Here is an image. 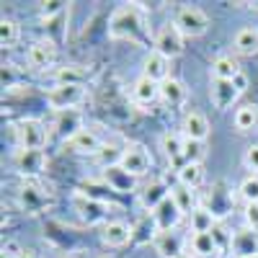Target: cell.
I'll use <instances>...</instances> for the list:
<instances>
[{
  "label": "cell",
  "mask_w": 258,
  "mask_h": 258,
  "mask_svg": "<svg viewBox=\"0 0 258 258\" xmlns=\"http://www.w3.org/2000/svg\"><path fill=\"white\" fill-rule=\"evenodd\" d=\"M13 83H16V70H13V64H3V88H11Z\"/></svg>",
  "instance_id": "8d00e7d4"
},
{
  "label": "cell",
  "mask_w": 258,
  "mask_h": 258,
  "mask_svg": "<svg viewBox=\"0 0 258 258\" xmlns=\"http://www.w3.org/2000/svg\"><path fill=\"white\" fill-rule=\"evenodd\" d=\"M188 227L191 232H212L214 227H217V220H214V212L207 209L204 204H199L197 209H194L188 214Z\"/></svg>",
  "instance_id": "4316f807"
},
{
  "label": "cell",
  "mask_w": 258,
  "mask_h": 258,
  "mask_svg": "<svg viewBox=\"0 0 258 258\" xmlns=\"http://www.w3.org/2000/svg\"><path fill=\"white\" fill-rule=\"evenodd\" d=\"M232 83H235V88H238V91H240V96H243V93L248 91V75H245V73H240V75H238V78H235Z\"/></svg>",
  "instance_id": "74e56055"
},
{
  "label": "cell",
  "mask_w": 258,
  "mask_h": 258,
  "mask_svg": "<svg viewBox=\"0 0 258 258\" xmlns=\"http://www.w3.org/2000/svg\"><path fill=\"white\" fill-rule=\"evenodd\" d=\"M153 225H155V230L158 232H168V230H176V225L181 222V217H183V212L178 209V204L173 202V197H168V199H163L153 212Z\"/></svg>",
  "instance_id": "ba28073f"
},
{
  "label": "cell",
  "mask_w": 258,
  "mask_h": 258,
  "mask_svg": "<svg viewBox=\"0 0 258 258\" xmlns=\"http://www.w3.org/2000/svg\"><path fill=\"white\" fill-rule=\"evenodd\" d=\"M54 126H57V132L64 137V142H68L73 135H78L80 129H83V126H80V114H78V111H62Z\"/></svg>",
  "instance_id": "f546056e"
},
{
  "label": "cell",
  "mask_w": 258,
  "mask_h": 258,
  "mask_svg": "<svg viewBox=\"0 0 258 258\" xmlns=\"http://www.w3.org/2000/svg\"><path fill=\"white\" fill-rule=\"evenodd\" d=\"M240 73H243V70H240L238 59L230 57V54H220L217 59L212 62V78H214V80H235Z\"/></svg>",
  "instance_id": "cb8c5ba5"
},
{
  "label": "cell",
  "mask_w": 258,
  "mask_h": 258,
  "mask_svg": "<svg viewBox=\"0 0 258 258\" xmlns=\"http://www.w3.org/2000/svg\"><path fill=\"white\" fill-rule=\"evenodd\" d=\"M204 160V142H194L183 137V163H202Z\"/></svg>",
  "instance_id": "d6a6232c"
},
{
  "label": "cell",
  "mask_w": 258,
  "mask_h": 258,
  "mask_svg": "<svg viewBox=\"0 0 258 258\" xmlns=\"http://www.w3.org/2000/svg\"><path fill=\"white\" fill-rule=\"evenodd\" d=\"M62 258H75V255H62Z\"/></svg>",
  "instance_id": "b9f144b4"
},
{
  "label": "cell",
  "mask_w": 258,
  "mask_h": 258,
  "mask_svg": "<svg viewBox=\"0 0 258 258\" xmlns=\"http://www.w3.org/2000/svg\"><path fill=\"white\" fill-rule=\"evenodd\" d=\"M183 39L186 36L176 26V21H165V24L158 29V34H155V47L153 49L165 54L168 59H173V57H178L183 52Z\"/></svg>",
  "instance_id": "5b68a950"
},
{
  "label": "cell",
  "mask_w": 258,
  "mask_h": 258,
  "mask_svg": "<svg viewBox=\"0 0 258 258\" xmlns=\"http://www.w3.org/2000/svg\"><path fill=\"white\" fill-rule=\"evenodd\" d=\"M181 258H197V255H188V253H186V255H181Z\"/></svg>",
  "instance_id": "60d3db41"
},
{
  "label": "cell",
  "mask_w": 258,
  "mask_h": 258,
  "mask_svg": "<svg viewBox=\"0 0 258 258\" xmlns=\"http://www.w3.org/2000/svg\"><path fill=\"white\" fill-rule=\"evenodd\" d=\"M132 98L140 103V106H153L155 101H160V83L150 80V78H137L135 85H132Z\"/></svg>",
  "instance_id": "d6986e66"
},
{
  "label": "cell",
  "mask_w": 258,
  "mask_h": 258,
  "mask_svg": "<svg viewBox=\"0 0 258 258\" xmlns=\"http://www.w3.org/2000/svg\"><path fill=\"white\" fill-rule=\"evenodd\" d=\"M73 204H75V212L80 214V217L88 222V225H93V222H98V220H103V204H98L96 199H91V197H83V194H75V199H73Z\"/></svg>",
  "instance_id": "7402d4cb"
},
{
  "label": "cell",
  "mask_w": 258,
  "mask_h": 258,
  "mask_svg": "<svg viewBox=\"0 0 258 258\" xmlns=\"http://www.w3.org/2000/svg\"><path fill=\"white\" fill-rule=\"evenodd\" d=\"M232 47L238 54H245V57H253L258 54V29L255 26H243L232 39Z\"/></svg>",
  "instance_id": "603a6c76"
},
{
  "label": "cell",
  "mask_w": 258,
  "mask_h": 258,
  "mask_svg": "<svg viewBox=\"0 0 258 258\" xmlns=\"http://www.w3.org/2000/svg\"><path fill=\"white\" fill-rule=\"evenodd\" d=\"M153 248L160 258H181L183 253V238L176 230H168V232H155L153 238Z\"/></svg>",
  "instance_id": "9a60e30c"
},
{
  "label": "cell",
  "mask_w": 258,
  "mask_h": 258,
  "mask_svg": "<svg viewBox=\"0 0 258 258\" xmlns=\"http://www.w3.org/2000/svg\"><path fill=\"white\" fill-rule=\"evenodd\" d=\"M230 253L235 258H258V232L250 227H240L230 238Z\"/></svg>",
  "instance_id": "9c48e42d"
},
{
  "label": "cell",
  "mask_w": 258,
  "mask_h": 258,
  "mask_svg": "<svg viewBox=\"0 0 258 258\" xmlns=\"http://www.w3.org/2000/svg\"><path fill=\"white\" fill-rule=\"evenodd\" d=\"M181 129H183V137L186 140H194V142H204L209 137V119L197 111V109H188L183 114V121H181Z\"/></svg>",
  "instance_id": "5bb4252c"
},
{
  "label": "cell",
  "mask_w": 258,
  "mask_h": 258,
  "mask_svg": "<svg viewBox=\"0 0 258 258\" xmlns=\"http://www.w3.org/2000/svg\"><path fill=\"white\" fill-rule=\"evenodd\" d=\"M137 197H140V204H142L145 209L153 212V209H155L163 199H168V197H170V188H168L160 178H155V181H150V183L140 186Z\"/></svg>",
  "instance_id": "ac0fdd59"
},
{
  "label": "cell",
  "mask_w": 258,
  "mask_h": 258,
  "mask_svg": "<svg viewBox=\"0 0 258 258\" xmlns=\"http://www.w3.org/2000/svg\"><path fill=\"white\" fill-rule=\"evenodd\" d=\"M57 59V47L52 39H39L29 47L26 52V62L31 70H49Z\"/></svg>",
  "instance_id": "52a82bcc"
},
{
  "label": "cell",
  "mask_w": 258,
  "mask_h": 258,
  "mask_svg": "<svg viewBox=\"0 0 258 258\" xmlns=\"http://www.w3.org/2000/svg\"><path fill=\"white\" fill-rule=\"evenodd\" d=\"M170 197H173V202L178 204V209H181L183 214H191L194 209L199 207L194 188H186V186H181V183H176L173 188H170Z\"/></svg>",
  "instance_id": "f1b7e54d"
},
{
  "label": "cell",
  "mask_w": 258,
  "mask_h": 258,
  "mask_svg": "<svg viewBox=\"0 0 258 258\" xmlns=\"http://www.w3.org/2000/svg\"><path fill=\"white\" fill-rule=\"evenodd\" d=\"M178 183L197 191L204 183V165L202 163H183V165H178Z\"/></svg>",
  "instance_id": "83f0119b"
},
{
  "label": "cell",
  "mask_w": 258,
  "mask_h": 258,
  "mask_svg": "<svg viewBox=\"0 0 258 258\" xmlns=\"http://www.w3.org/2000/svg\"><path fill=\"white\" fill-rule=\"evenodd\" d=\"M142 75L155 83H165L170 78V59L155 49H150L145 57V64H142Z\"/></svg>",
  "instance_id": "e0dca14e"
},
{
  "label": "cell",
  "mask_w": 258,
  "mask_h": 258,
  "mask_svg": "<svg viewBox=\"0 0 258 258\" xmlns=\"http://www.w3.org/2000/svg\"><path fill=\"white\" fill-rule=\"evenodd\" d=\"M13 165L24 176H39L41 170H44V165H47V155H44V150H24V147H18L16 155H13Z\"/></svg>",
  "instance_id": "30bf717a"
},
{
  "label": "cell",
  "mask_w": 258,
  "mask_h": 258,
  "mask_svg": "<svg viewBox=\"0 0 258 258\" xmlns=\"http://www.w3.org/2000/svg\"><path fill=\"white\" fill-rule=\"evenodd\" d=\"M109 34L111 39H129V41H140L145 34V18L142 11L137 6H121L111 24H109Z\"/></svg>",
  "instance_id": "6da1fadb"
},
{
  "label": "cell",
  "mask_w": 258,
  "mask_h": 258,
  "mask_svg": "<svg viewBox=\"0 0 258 258\" xmlns=\"http://www.w3.org/2000/svg\"><path fill=\"white\" fill-rule=\"evenodd\" d=\"M173 21L186 39H197V36L207 34V29H209V16L197 6H181Z\"/></svg>",
  "instance_id": "277c9868"
},
{
  "label": "cell",
  "mask_w": 258,
  "mask_h": 258,
  "mask_svg": "<svg viewBox=\"0 0 258 258\" xmlns=\"http://www.w3.org/2000/svg\"><path fill=\"white\" fill-rule=\"evenodd\" d=\"M132 238H135V230L124 220H109L101 227V240L109 248H124L126 243H132Z\"/></svg>",
  "instance_id": "7c38bea8"
},
{
  "label": "cell",
  "mask_w": 258,
  "mask_h": 258,
  "mask_svg": "<svg viewBox=\"0 0 258 258\" xmlns=\"http://www.w3.org/2000/svg\"><path fill=\"white\" fill-rule=\"evenodd\" d=\"M188 245L197 258H217L222 253V243L217 238V227L212 232H191Z\"/></svg>",
  "instance_id": "8fae6325"
},
{
  "label": "cell",
  "mask_w": 258,
  "mask_h": 258,
  "mask_svg": "<svg viewBox=\"0 0 258 258\" xmlns=\"http://www.w3.org/2000/svg\"><path fill=\"white\" fill-rule=\"evenodd\" d=\"M235 121V129L240 135H250V132H258V106L255 103H243L238 111L232 116Z\"/></svg>",
  "instance_id": "44dd1931"
},
{
  "label": "cell",
  "mask_w": 258,
  "mask_h": 258,
  "mask_svg": "<svg viewBox=\"0 0 258 258\" xmlns=\"http://www.w3.org/2000/svg\"><path fill=\"white\" fill-rule=\"evenodd\" d=\"M150 165H153V158H150V153L142 147V145H126L124 153H121V160H119V168L124 170L126 176L132 178H142Z\"/></svg>",
  "instance_id": "8992f818"
},
{
  "label": "cell",
  "mask_w": 258,
  "mask_h": 258,
  "mask_svg": "<svg viewBox=\"0 0 258 258\" xmlns=\"http://www.w3.org/2000/svg\"><path fill=\"white\" fill-rule=\"evenodd\" d=\"M238 194L245 204H255L258 202V176H245L238 186Z\"/></svg>",
  "instance_id": "1f68e13d"
},
{
  "label": "cell",
  "mask_w": 258,
  "mask_h": 258,
  "mask_svg": "<svg viewBox=\"0 0 258 258\" xmlns=\"http://www.w3.org/2000/svg\"><path fill=\"white\" fill-rule=\"evenodd\" d=\"M13 132H16L18 147H24V150H41L47 145V140H49L47 126L41 124L39 119H21V121H16Z\"/></svg>",
  "instance_id": "3957f363"
},
{
  "label": "cell",
  "mask_w": 258,
  "mask_h": 258,
  "mask_svg": "<svg viewBox=\"0 0 258 258\" xmlns=\"http://www.w3.org/2000/svg\"><path fill=\"white\" fill-rule=\"evenodd\" d=\"M243 163H245V168L250 170V176H258V145H250V147H245Z\"/></svg>",
  "instance_id": "e575fe53"
},
{
  "label": "cell",
  "mask_w": 258,
  "mask_h": 258,
  "mask_svg": "<svg viewBox=\"0 0 258 258\" xmlns=\"http://www.w3.org/2000/svg\"><path fill=\"white\" fill-rule=\"evenodd\" d=\"M121 153H124V150H119V147H114V145H103V147L98 150L96 160H98L101 165H106V168H114L111 163H116V165H119V160H121Z\"/></svg>",
  "instance_id": "836d02e7"
},
{
  "label": "cell",
  "mask_w": 258,
  "mask_h": 258,
  "mask_svg": "<svg viewBox=\"0 0 258 258\" xmlns=\"http://www.w3.org/2000/svg\"><path fill=\"white\" fill-rule=\"evenodd\" d=\"M88 93H85V85H54L47 93V103L49 109L62 114V111H75V106H80Z\"/></svg>",
  "instance_id": "7a4b0ae2"
},
{
  "label": "cell",
  "mask_w": 258,
  "mask_h": 258,
  "mask_svg": "<svg viewBox=\"0 0 258 258\" xmlns=\"http://www.w3.org/2000/svg\"><path fill=\"white\" fill-rule=\"evenodd\" d=\"M160 101L168 109H178L186 103V85L178 78H168L165 83H160Z\"/></svg>",
  "instance_id": "ffe728a7"
},
{
  "label": "cell",
  "mask_w": 258,
  "mask_h": 258,
  "mask_svg": "<svg viewBox=\"0 0 258 258\" xmlns=\"http://www.w3.org/2000/svg\"><path fill=\"white\" fill-rule=\"evenodd\" d=\"M64 147H70L73 153H80V155H98V150L103 147V142L98 140V135L93 132V129L83 126L78 135H73L68 142H64Z\"/></svg>",
  "instance_id": "2e32d148"
},
{
  "label": "cell",
  "mask_w": 258,
  "mask_h": 258,
  "mask_svg": "<svg viewBox=\"0 0 258 258\" xmlns=\"http://www.w3.org/2000/svg\"><path fill=\"white\" fill-rule=\"evenodd\" d=\"M243 220H245V227H250V230L258 232V202L243 207Z\"/></svg>",
  "instance_id": "d590c367"
},
{
  "label": "cell",
  "mask_w": 258,
  "mask_h": 258,
  "mask_svg": "<svg viewBox=\"0 0 258 258\" xmlns=\"http://www.w3.org/2000/svg\"><path fill=\"white\" fill-rule=\"evenodd\" d=\"M209 98H212V106L217 111H225L230 106L240 98V91L235 88L232 80H214L212 78V85H209Z\"/></svg>",
  "instance_id": "4fadbf2b"
},
{
  "label": "cell",
  "mask_w": 258,
  "mask_h": 258,
  "mask_svg": "<svg viewBox=\"0 0 258 258\" xmlns=\"http://www.w3.org/2000/svg\"><path fill=\"white\" fill-rule=\"evenodd\" d=\"M160 150H163V155L168 163H178L183 165V135L178 132H165L163 140H160Z\"/></svg>",
  "instance_id": "484cf974"
},
{
  "label": "cell",
  "mask_w": 258,
  "mask_h": 258,
  "mask_svg": "<svg viewBox=\"0 0 258 258\" xmlns=\"http://www.w3.org/2000/svg\"><path fill=\"white\" fill-rule=\"evenodd\" d=\"M18 258H36V255H34V253H31V250H24V253H21V255H18Z\"/></svg>",
  "instance_id": "ab89813d"
},
{
  "label": "cell",
  "mask_w": 258,
  "mask_h": 258,
  "mask_svg": "<svg viewBox=\"0 0 258 258\" xmlns=\"http://www.w3.org/2000/svg\"><path fill=\"white\" fill-rule=\"evenodd\" d=\"M18 36H21V29H18L16 21H11V18L0 21V44H3V47H13L18 41Z\"/></svg>",
  "instance_id": "4dcf8cb0"
},
{
  "label": "cell",
  "mask_w": 258,
  "mask_h": 258,
  "mask_svg": "<svg viewBox=\"0 0 258 258\" xmlns=\"http://www.w3.org/2000/svg\"><path fill=\"white\" fill-rule=\"evenodd\" d=\"M101 258H109V255H101Z\"/></svg>",
  "instance_id": "7bdbcfd3"
},
{
  "label": "cell",
  "mask_w": 258,
  "mask_h": 258,
  "mask_svg": "<svg viewBox=\"0 0 258 258\" xmlns=\"http://www.w3.org/2000/svg\"><path fill=\"white\" fill-rule=\"evenodd\" d=\"M3 253H6L8 258H18V255L24 253V250H21V248H18L16 243H6V245H3Z\"/></svg>",
  "instance_id": "f35d334b"
},
{
  "label": "cell",
  "mask_w": 258,
  "mask_h": 258,
  "mask_svg": "<svg viewBox=\"0 0 258 258\" xmlns=\"http://www.w3.org/2000/svg\"><path fill=\"white\" fill-rule=\"evenodd\" d=\"M52 78H54V85H85L88 73L80 64H62V68L52 73Z\"/></svg>",
  "instance_id": "d4e9b609"
}]
</instances>
